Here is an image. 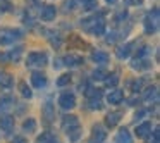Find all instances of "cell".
<instances>
[{"label":"cell","instance_id":"1","mask_svg":"<svg viewBox=\"0 0 160 143\" xmlns=\"http://www.w3.org/2000/svg\"><path fill=\"white\" fill-rule=\"evenodd\" d=\"M21 36H22V33L19 29H11V28L0 29V45H11V43H14Z\"/></svg>","mask_w":160,"mask_h":143},{"label":"cell","instance_id":"2","mask_svg":"<svg viewBox=\"0 0 160 143\" xmlns=\"http://www.w3.org/2000/svg\"><path fill=\"white\" fill-rule=\"evenodd\" d=\"M47 60H48V57H47L45 52H31L28 55V59H26V64L28 66H45Z\"/></svg>","mask_w":160,"mask_h":143},{"label":"cell","instance_id":"3","mask_svg":"<svg viewBox=\"0 0 160 143\" xmlns=\"http://www.w3.org/2000/svg\"><path fill=\"white\" fill-rule=\"evenodd\" d=\"M59 105L64 109V110H71V109H74L76 107V97H74V93H69V91L62 93L59 97Z\"/></svg>","mask_w":160,"mask_h":143},{"label":"cell","instance_id":"4","mask_svg":"<svg viewBox=\"0 0 160 143\" xmlns=\"http://www.w3.org/2000/svg\"><path fill=\"white\" fill-rule=\"evenodd\" d=\"M157 26H158V9H153V19L150 18H146V21H145V29H146V33H155L157 31Z\"/></svg>","mask_w":160,"mask_h":143},{"label":"cell","instance_id":"5","mask_svg":"<svg viewBox=\"0 0 160 143\" xmlns=\"http://www.w3.org/2000/svg\"><path fill=\"white\" fill-rule=\"evenodd\" d=\"M78 128H79V121H78L76 115H66L62 119V129L66 133L72 131V129H78Z\"/></svg>","mask_w":160,"mask_h":143},{"label":"cell","instance_id":"6","mask_svg":"<svg viewBox=\"0 0 160 143\" xmlns=\"http://www.w3.org/2000/svg\"><path fill=\"white\" fill-rule=\"evenodd\" d=\"M107 138V131H103L100 124L93 126V133H91V143H103V140Z\"/></svg>","mask_w":160,"mask_h":143},{"label":"cell","instance_id":"7","mask_svg":"<svg viewBox=\"0 0 160 143\" xmlns=\"http://www.w3.org/2000/svg\"><path fill=\"white\" fill-rule=\"evenodd\" d=\"M150 133H152V122L145 121L139 126H136V136H138V138H145V136L150 135Z\"/></svg>","mask_w":160,"mask_h":143},{"label":"cell","instance_id":"8","mask_svg":"<svg viewBox=\"0 0 160 143\" xmlns=\"http://www.w3.org/2000/svg\"><path fill=\"white\" fill-rule=\"evenodd\" d=\"M31 83L35 88H43L47 84V76L42 73H33L31 74Z\"/></svg>","mask_w":160,"mask_h":143},{"label":"cell","instance_id":"9","mask_svg":"<svg viewBox=\"0 0 160 143\" xmlns=\"http://www.w3.org/2000/svg\"><path fill=\"white\" fill-rule=\"evenodd\" d=\"M55 14H57V9L53 7V5H45V7L42 9V19L43 21H52V19H55Z\"/></svg>","mask_w":160,"mask_h":143},{"label":"cell","instance_id":"10","mask_svg":"<svg viewBox=\"0 0 160 143\" xmlns=\"http://www.w3.org/2000/svg\"><path fill=\"white\" fill-rule=\"evenodd\" d=\"M107 100H108V104L117 105V104H121V102L124 100V93H122V90H114V91H110V93H108Z\"/></svg>","mask_w":160,"mask_h":143},{"label":"cell","instance_id":"11","mask_svg":"<svg viewBox=\"0 0 160 143\" xmlns=\"http://www.w3.org/2000/svg\"><path fill=\"white\" fill-rule=\"evenodd\" d=\"M115 143H132V138H131V133L128 131L126 128L119 129L117 136H115Z\"/></svg>","mask_w":160,"mask_h":143},{"label":"cell","instance_id":"12","mask_svg":"<svg viewBox=\"0 0 160 143\" xmlns=\"http://www.w3.org/2000/svg\"><path fill=\"white\" fill-rule=\"evenodd\" d=\"M66 66H69V67H76V66H81L83 64V57H79V55H74V54H69V55L66 57Z\"/></svg>","mask_w":160,"mask_h":143},{"label":"cell","instance_id":"13","mask_svg":"<svg viewBox=\"0 0 160 143\" xmlns=\"http://www.w3.org/2000/svg\"><path fill=\"white\" fill-rule=\"evenodd\" d=\"M121 112H110V114H107V117H105V122H107L108 128H114V126H117V122L121 121Z\"/></svg>","mask_w":160,"mask_h":143},{"label":"cell","instance_id":"14","mask_svg":"<svg viewBox=\"0 0 160 143\" xmlns=\"http://www.w3.org/2000/svg\"><path fill=\"white\" fill-rule=\"evenodd\" d=\"M132 50V43H126V45H121L117 50H115V54H117L119 59H126V57H129V54H131Z\"/></svg>","mask_w":160,"mask_h":143},{"label":"cell","instance_id":"15","mask_svg":"<svg viewBox=\"0 0 160 143\" xmlns=\"http://www.w3.org/2000/svg\"><path fill=\"white\" fill-rule=\"evenodd\" d=\"M91 59H93L97 64H107L108 62V54L102 52V50H97V52L91 54Z\"/></svg>","mask_w":160,"mask_h":143},{"label":"cell","instance_id":"16","mask_svg":"<svg viewBox=\"0 0 160 143\" xmlns=\"http://www.w3.org/2000/svg\"><path fill=\"white\" fill-rule=\"evenodd\" d=\"M0 128L4 129V131H11V129L14 128V117H11V115L0 117Z\"/></svg>","mask_w":160,"mask_h":143},{"label":"cell","instance_id":"17","mask_svg":"<svg viewBox=\"0 0 160 143\" xmlns=\"http://www.w3.org/2000/svg\"><path fill=\"white\" fill-rule=\"evenodd\" d=\"M12 76L7 73H0V86H4V88H11L12 86Z\"/></svg>","mask_w":160,"mask_h":143},{"label":"cell","instance_id":"18","mask_svg":"<svg viewBox=\"0 0 160 143\" xmlns=\"http://www.w3.org/2000/svg\"><path fill=\"white\" fill-rule=\"evenodd\" d=\"M22 129H24V131H28V133H33L36 129V121L33 117H28L24 122H22Z\"/></svg>","mask_w":160,"mask_h":143},{"label":"cell","instance_id":"19","mask_svg":"<svg viewBox=\"0 0 160 143\" xmlns=\"http://www.w3.org/2000/svg\"><path fill=\"white\" fill-rule=\"evenodd\" d=\"M12 104H14V98L12 97H2L0 98V110H7V109H11Z\"/></svg>","mask_w":160,"mask_h":143},{"label":"cell","instance_id":"20","mask_svg":"<svg viewBox=\"0 0 160 143\" xmlns=\"http://www.w3.org/2000/svg\"><path fill=\"white\" fill-rule=\"evenodd\" d=\"M19 90H21V95L24 98H31L33 97V91L29 90V86L26 84V81H21V83H19Z\"/></svg>","mask_w":160,"mask_h":143},{"label":"cell","instance_id":"21","mask_svg":"<svg viewBox=\"0 0 160 143\" xmlns=\"http://www.w3.org/2000/svg\"><path fill=\"white\" fill-rule=\"evenodd\" d=\"M43 114H45V121L50 122L53 117V110H52V104H45V107H43Z\"/></svg>","mask_w":160,"mask_h":143},{"label":"cell","instance_id":"22","mask_svg":"<svg viewBox=\"0 0 160 143\" xmlns=\"http://www.w3.org/2000/svg\"><path fill=\"white\" fill-rule=\"evenodd\" d=\"M119 83V76L117 74H108V78H105V84H107V86H115V84Z\"/></svg>","mask_w":160,"mask_h":143},{"label":"cell","instance_id":"23","mask_svg":"<svg viewBox=\"0 0 160 143\" xmlns=\"http://www.w3.org/2000/svg\"><path fill=\"white\" fill-rule=\"evenodd\" d=\"M71 83V74H62V76L57 79V86H66Z\"/></svg>","mask_w":160,"mask_h":143},{"label":"cell","instance_id":"24","mask_svg":"<svg viewBox=\"0 0 160 143\" xmlns=\"http://www.w3.org/2000/svg\"><path fill=\"white\" fill-rule=\"evenodd\" d=\"M90 109H102L100 97H91L90 98Z\"/></svg>","mask_w":160,"mask_h":143},{"label":"cell","instance_id":"25","mask_svg":"<svg viewBox=\"0 0 160 143\" xmlns=\"http://www.w3.org/2000/svg\"><path fill=\"white\" fill-rule=\"evenodd\" d=\"M79 135H81L79 128H78V129H72V131H69V133H67V136H69V140H71L72 143H76V141H78V138H79Z\"/></svg>","mask_w":160,"mask_h":143},{"label":"cell","instance_id":"26","mask_svg":"<svg viewBox=\"0 0 160 143\" xmlns=\"http://www.w3.org/2000/svg\"><path fill=\"white\" fill-rule=\"evenodd\" d=\"M7 55H9V60H19V57H21V49H16V52L12 50Z\"/></svg>","mask_w":160,"mask_h":143},{"label":"cell","instance_id":"27","mask_svg":"<svg viewBox=\"0 0 160 143\" xmlns=\"http://www.w3.org/2000/svg\"><path fill=\"white\" fill-rule=\"evenodd\" d=\"M50 138H52V135H50V133H43V135L38 138V143H48Z\"/></svg>","mask_w":160,"mask_h":143},{"label":"cell","instance_id":"28","mask_svg":"<svg viewBox=\"0 0 160 143\" xmlns=\"http://www.w3.org/2000/svg\"><path fill=\"white\" fill-rule=\"evenodd\" d=\"M93 78H95V79H105V73H103V71H95Z\"/></svg>","mask_w":160,"mask_h":143},{"label":"cell","instance_id":"29","mask_svg":"<svg viewBox=\"0 0 160 143\" xmlns=\"http://www.w3.org/2000/svg\"><path fill=\"white\" fill-rule=\"evenodd\" d=\"M158 136H160V133H158V128L153 131V143H158Z\"/></svg>","mask_w":160,"mask_h":143},{"label":"cell","instance_id":"30","mask_svg":"<svg viewBox=\"0 0 160 143\" xmlns=\"http://www.w3.org/2000/svg\"><path fill=\"white\" fill-rule=\"evenodd\" d=\"M145 114H146V110H145V109H141L139 112H136V115H134V117H136V119H141Z\"/></svg>","mask_w":160,"mask_h":143},{"label":"cell","instance_id":"31","mask_svg":"<svg viewBox=\"0 0 160 143\" xmlns=\"http://www.w3.org/2000/svg\"><path fill=\"white\" fill-rule=\"evenodd\" d=\"M14 143H26V140L21 138V136H18V138H14Z\"/></svg>","mask_w":160,"mask_h":143},{"label":"cell","instance_id":"32","mask_svg":"<svg viewBox=\"0 0 160 143\" xmlns=\"http://www.w3.org/2000/svg\"><path fill=\"white\" fill-rule=\"evenodd\" d=\"M143 0H128V4H141Z\"/></svg>","mask_w":160,"mask_h":143},{"label":"cell","instance_id":"33","mask_svg":"<svg viewBox=\"0 0 160 143\" xmlns=\"http://www.w3.org/2000/svg\"><path fill=\"white\" fill-rule=\"evenodd\" d=\"M48 143H59V140H55V138H53V136H52V138H50V141Z\"/></svg>","mask_w":160,"mask_h":143},{"label":"cell","instance_id":"34","mask_svg":"<svg viewBox=\"0 0 160 143\" xmlns=\"http://www.w3.org/2000/svg\"><path fill=\"white\" fill-rule=\"evenodd\" d=\"M105 2H107V4H114L115 0H105Z\"/></svg>","mask_w":160,"mask_h":143},{"label":"cell","instance_id":"35","mask_svg":"<svg viewBox=\"0 0 160 143\" xmlns=\"http://www.w3.org/2000/svg\"><path fill=\"white\" fill-rule=\"evenodd\" d=\"M35 2H36V0H35Z\"/></svg>","mask_w":160,"mask_h":143}]
</instances>
